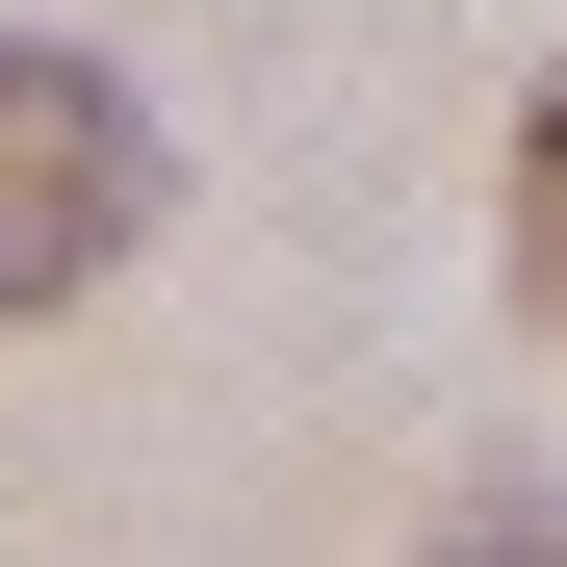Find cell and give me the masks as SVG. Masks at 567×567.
Here are the masks:
<instances>
[{"mask_svg":"<svg viewBox=\"0 0 567 567\" xmlns=\"http://www.w3.org/2000/svg\"><path fill=\"white\" fill-rule=\"evenodd\" d=\"M130 233H155V130H130V78L52 52V27H0V336L78 310Z\"/></svg>","mask_w":567,"mask_h":567,"instance_id":"cell-1","label":"cell"},{"mask_svg":"<svg viewBox=\"0 0 567 567\" xmlns=\"http://www.w3.org/2000/svg\"><path fill=\"white\" fill-rule=\"evenodd\" d=\"M516 258H542V310H567V78H542V130H516Z\"/></svg>","mask_w":567,"mask_h":567,"instance_id":"cell-2","label":"cell"},{"mask_svg":"<svg viewBox=\"0 0 567 567\" xmlns=\"http://www.w3.org/2000/svg\"><path fill=\"white\" fill-rule=\"evenodd\" d=\"M413 567H567V491H491V516H439Z\"/></svg>","mask_w":567,"mask_h":567,"instance_id":"cell-3","label":"cell"}]
</instances>
